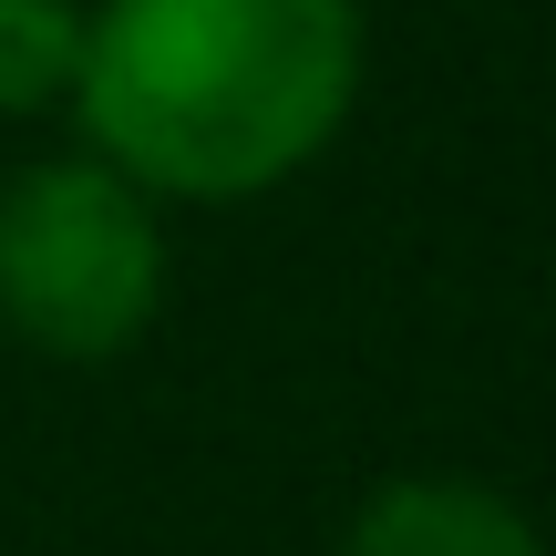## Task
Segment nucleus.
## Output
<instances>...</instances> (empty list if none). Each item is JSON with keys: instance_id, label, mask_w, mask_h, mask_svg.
Wrapping results in <instances>:
<instances>
[{"instance_id": "nucleus-1", "label": "nucleus", "mask_w": 556, "mask_h": 556, "mask_svg": "<svg viewBox=\"0 0 556 556\" xmlns=\"http://www.w3.org/2000/svg\"><path fill=\"white\" fill-rule=\"evenodd\" d=\"M361 0H83L73 135L155 206H258L361 114Z\"/></svg>"}, {"instance_id": "nucleus-2", "label": "nucleus", "mask_w": 556, "mask_h": 556, "mask_svg": "<svg viewBox=\"0 0 556 556\" xmlns=\"http://www.w3.org/2000/svg\"><path fill=\"white\" fill-rule=\"evenodd\" d=\"M176 238L165 206L93 144L21 155L0 176V330L31 361L103 371L165 319Z\"/></svg>"}, {"instance_id": "nucleus-3", "label": "nucleus", "mask_w": 556, "mask_h": 556, "mask_svg": "<svg viewBox=\"0 0 556 556\" xmlns=\"http://www.w3.org/2000/svg\"><path fill=\"white\" fill-rule=\"evenodd\" d=\"M330 556H546V526L526 516V495H505L484 475L413 464V475L361 484Z\"/></svg>"}, {"instance_id": "nucleus-4", "label": "nucleus", "mask_w": 556, "mask_h": 556, "mask_svg": "<svg viewBox=\"0 0 556 556\" xmlns=\"http://www.w3.org/2000/svg\"><path fill=\"white\" fill-rule=\"evenodd\" d=\"M83 73V0H0V124L73 114Z\"/></svg>"}]
</instances>
